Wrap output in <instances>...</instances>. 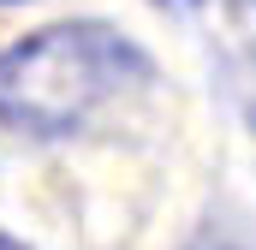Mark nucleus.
<instances>
[{
  "mask_svg": "<svg viewBox=\"0 0 256 250\" xmlns=\"http://www.w3.org/2000/svg\"><path fill=\"white\" fill-rule=\"evenodd\" d=\"M155 78L149 54L114 24L72 18L0 48V125L24 137H66L108 102Z\"/></svg>",
  "mask_w": 256,
  "mask_h": 250,
  "instance_id": "f257e3e1",
  "label": "nucleus"
},
{
  "mask_svg": "<svg viewBox=\"0 0 256 250\" xmlns=\"http://www.w3.org/2000/svg\"><path fill=\"white\" fill-rule=\"evenodd\" d=\"M0 250H24V244H18V238H12V232H0Z\"/></svg>",
  "mask_w": 256,
  "mask_h": 250,
  "instance_id": "f03ea898",
  "label": "nucleus"
},
{
  "mask_svg": "<svg viewBox=\"0 0 256 250\" xmlns=\"http://www.w3.org/2000/svg\"><path fill=\"white\" fill-rule=\"evenodd\" d=\"M0 6H12V0H0Z\"/></svg>",
  "mask_w": 256,
  "mask_h": 250,
  "instance_id": "7ed1b4c3",
  "label": "nucleus"
}]
</instances>
